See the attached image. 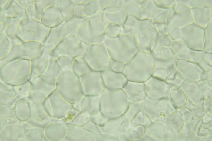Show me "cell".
<instances>
[{
  "label": "cell",
  "instance_id": "cell-9",
  "mask_svg": "<svg viewBox=\"0 0 212 141\" xmlns=\"http://www.w3.org/2000/svg\"><path fill=\"white\" fill-rule=\"evenodd\" d=\"M143 84L142 82L128 80L122 89L130 102L140 101L144 96Z\"/></svg>",
  "mask_w": 212,
  "mask_h": 141
},
{
  "label": "cell",
  "instance_id": "cell-15",
  "mask_svg": "<svg viewBox=\"0 0 212 141\" xmlns=\"http://www.w3.org/2000/svg\"><path fill=\"white\" fill-rule=\"evenodd\" d=\"M83 126L86 129L90 132L97 134V133H99L97 125L91 120Z\"/></svg>",
  "mask_w": 212,
  "mask_h": 141
},
{
  "label": "cell",
  "instance_id": "cell-3",
  "mask_svg": "<svg viewBox=\"0 0 212 141\" xmlns=\"http://www.w3.org/2000/svg\"><path fill=\"white\" fill-rule=\"evenodd\" d=\"M144 54L138 51L125 64L123 73L128 80L142 82L146 77L153 73L154 66L146 62L145 55Z\"/></svg>",
  "mask_w": 212,
  "mask_h": 141
},
{
  "label": "cell",
  "instance_id": "cell-2",
  "mask_svg": "<svg viewBox=\"0 0 212 141\" xmlns=\"http://www.w3.org/2000/svg\"><path fill=\"white\" fill-rule=\"evenodd\" d=\"M56 91L67 102L78 103L84 95L79 77L73 72H63L56 80Z\"/></svg>",
  "mask_w": 212,
  "mask_h": 141
},
{
  "label": "cell",
  "instance_id": "cell-13",
  "mask_svg": "<svg viewBox=\"0 0 212 141\" xmlns=\"http://www.w3.org/2000/svg\"><path fill=\"white\" fill-rule=\"evenodd\" d=\"M91 115L87 111L80 112L73 122L72 125L83 126L91 120Z\"/></svg>",
  "mask_w": 212,
  "mask_h": 141
},
{
  "label": "cell",
  "instance_id": "cell-12",
  "mask_svg": "<svg viewBox=\"0 0 212 141\" xmlns=\"http://www.w3.org/2000/svg\"><path fill=\"white\" fill-rule=\"evenodd\" d=\"M58 61V64L63 72H72V67L75 58L65 55Z\"/></svg>",
  "mask_w": 212,
  "mask_h": 141
},
{
  "label": "cell",
  "instance_id": "cell-1",
  "mask_svg": "<svg viewBox=\"0 0 212 141\" xmlns=\"http://www.w3.org/2000/svg\"><path fill=\"white\" fill-rule=\"evenodd\" d=\"M103 43L111 59L126 64L139 51L134 39L132 37L109 38Z\"/></svg>",
  "mask_w": 212,
  "mask_h": 141
},
{
  "label": "cell",
  "instance_id": "cell-5",
  "mask_svg": "<svg viewBox=\"0 0 212 141\" xmlns=\"http://www.w3.org/2000/svg\"><path fill=\"white\" fill-rule=\"evenodd\" d=\"M84 58L92 70L100 72L109 68L111 59L103 43L87 46Z\"/></svg>",
  "mask_w": 212,
  "mask_h": 141
},
{
  "label": "cell",
  "instance_id": "cell-7",
  "mask_svg": "<svg viewBox=\"0 0 212 141\" xmlns=\"http://www.w3.org/2000/svg\"><path fill=\"white\" fill-rule=\"evenodd\" d=\"M101 73L107 88L122 89L128 81L123 73L116 72L109 68Z\"/></svg>",
  "mask_w": 212,
  "mask_h": 141
},
{
  "label": "cell",
  "instance_id": "cell-11",
  "mask_svg": "<svg viewBox=\"0 0 212 141\" xmlns=\"http://www.w3.org/2000/svg\"><path fill=\"white\" fill-rule=\"evenodd\" d=\"M92 70L84 57L75 59L72 67V72L80 77Z\"/></svg>",
  "mask_w": 212,
  "mask_h": 141
},
{
  "label": "cell",
  "instance_id": "cell-4",
  "mask_svg": "<svg viewBox=\"0 0 212 141\" xmlns=\"http://www.w3.org/2000/svg\"><path fill=\"white\" fill-rule=\"evenodd\" d=\"M100 109L107 117H111L113 109L126 106L130 102L122 89L106 88L99 96Z\"/></svg>",
  "mask_w": 212,
  "mask_h": 141
},
{
  "label": "cell",
  "instance_id": "cell-8",
  "mask_svg": "<svg viewBox=\"0 0 212 141\" xmlns=\"http://www.w3.org/2000/svg\"><path fill=\"white\" fill-rule=\"evenodd\" d=\"M73 107L80 112L87 111L91 116L94 115L100 109L99 96L84 95Z\"/></svg>",
  "mask_w": 212,
  "mask_h": 141
},
{
  "label": "cell",
  "instance_id": "cell-6",
  "mask_svg": "<svg viewBox=\"0 0 212 141\" xmlns=\"http://www.w3.org/2000/svg\"><path fill=\"white\" fill-rule=\"evenodd\" d=\"M79 77L84 95L99 96L106 88L100 72L92 70Z\"/></svg>",
  "mask_w": 212,
  "mask_h": 141
},
{
  "label": "cell",
  "instance_id": "cell-14",
  "mask_svg": "<svg viewBox=\"0 0 212 141\" xmlns=\"http://www.w3.org/2000/svg\"><path fill=\"white\" fill-rule=\"evenodd\" d=\"M125 64L111 59L109 64V68L117 72L123 73L124 68Z\"/></svg>",
  "mask_w": 212,
  "mask_h": 141
},
{
  "label": "cell",
  "instance_id": "cell-10",
  "mask_svg": "<svg viewBox=\"0 0 212 141\" xmlns=\"http://www.w3.org/2000/svg\"><path fill=\"white\" fill-rule=\"evenodd\" d=\"M69 139L74 141H94L97 140V134L86 129L84 126L70 125Z\"/></svg>",
  "mask_w": 212,
  "mask_h": 141
}]
</instances>
